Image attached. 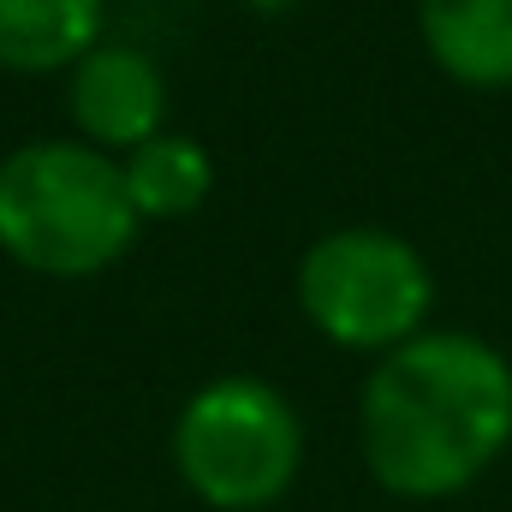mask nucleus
Here are the masks:
<instances>
[{"mask_svg":"<svg viewBox=\"0 0 512 512\" xmlns=\"http://www.w3.org/2000/svg\"><path fill=\"white\" fill-rule=\"evenodd\" d=\"M358 447L399 501H447L512 447V364L465 328H423L376 358Z\"/></svg>","mask_w":512,"mask_h":512,"instance_id":"f257e3e1","label":"nucleus"},{"mask_svg":"<svg viewBox=\"0 0 512 512\" xmlns=\"http://www.w3.org/2000/svg\"><path fill=\"white\" fill-rule=\"evenodd\" d=\"M120 155L84 137H36L0 161V251L42 280H90L137 239Z\"/></svg>","mask_w":512,"mask_h":512,"instance_id":"f03ea898","label":"nucleus"},{"mask_svg":"<svg viewBox=\"0 0 512 512\" xmlns=\"http://www.w3.org/2000/svg\"><path fill=\"white\" fill-rule=\"evenodd\" d=\"M304 465V423L262 376H215L173 423V471L215 512L274 507Z\"/></svg>","mask_w":512,"mask_h":512,"instance_id":"7ed1b4c3","label":"nucleus"},{"mask_svg":"<svg viewBox=\"0 0 512 512\" xmlns=\"http://www.w3.org/2000/svg\"><path fill=\"white\" fill-rule=\"evenodd\" d=\"M435 304V274L423 251L387 227L322 233L298 262L304 322L346 352H393L423 334Z\"/></svg>","mask_w":512,"mask_h":512,"instance_id":"20e7f679","label":"nucleus"},{"mask_svg":"<svg viewBox=\"0 0 512 512\" xmlns=\"http://www.w3.org/2000/svg\"><path fill=\"white\" fill-rule=\"evenodd\" d=\"M66 114L78 137L102 155H131L155 131H167V78L131 42H96L66 72Z\"/></svg>","mask_w":512,"mask_h":512,"instance_id":"39448f33","label":"nucleus"},{"mask_svg":"<svg viewBox=\"0 0 512 512\" xmlns=\"http://www.w3.org/2000/svg\"><path fill=\"white\" fill-rule=\"evenodd\" d=\"M429 60L465 90H512V0H417Z\"/></svg>","mask_w":512,"mask_h":512,"instance_id":"423d86ee","label":"nucleus"},{"mask_svg":"<svg viewBox=\"0 0 512 512\" xmlns=\"http://www.w3.org/2000/svg\"><path fill=\"white\" fill-rule=\"evenodd\" d=\"M102 0H0V72H72L102 42Z\"/></svg>","mask_w":512,"mask_h":512,"instance_id":"0eeeda50","label":"nucleus"},{"mask_svg":"<svg viewBox=\"0 0 512 512\" xmlns=\"http://www.w3.org/2000/svg\"><path fill=\"white\" fill-rule=\"evenodd\" d=\"M120 167H126V191L143 221H179V215L203 209L215 191V161L185 131H155L149 143L120 155Z\"/></svg>","mask_w":512,"mask_h":512,"instance_id":"6e6552de","label":"nucleus"},{"mask_svg":"<svg viewBox=\"0 0 512 512\" xmlns=\"http://www.w3.org/2000/svg\"><path fill=\"white\" fill-rule=\"evenodd\" d=\"M256 12H292V6H304V0H251Z\"/></svg>","mask_w":512,"mask_h":512,"instance_id":"1a4fd4ad","label":"nucleus"}]
</instances>
